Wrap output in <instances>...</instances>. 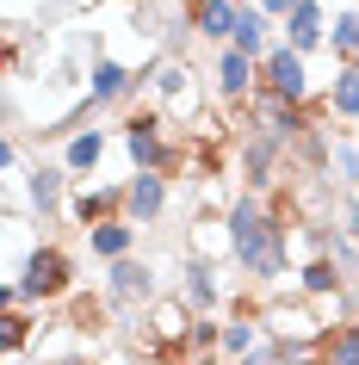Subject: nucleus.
Here are the masks:
<instances>
[{"label":"nucleus","mask_w":359,"mask_h":365,"mask_svg":"<svg viewBox=\"0 0 359 365\" xmlns=\"http://www.w3.org/2000/svg\"><path fill=\"white\" fill-rule=\"evenodd\" d=\"M223 223H229L236 267L254 279V291L279 297L285 272H291V230H285V223H273V211H266V192H242V198H229Z\"/></svg>","instance_id":"f257e3e1"},{"label":"nucleus","mask_w":359,"mask_h":365,"mask_svg":"<svg viewBox=\"0 0 359 365\" xmlns=\"http://www.w3.org/2000/svg\"><path fill=\"white\" fill-rule=\"evenodd\" d=\"M6 309H25V304H69L75 297V254L62 242H38V248L19 260V272L0 285Z\"/></svg>","instance_id":"f03ea898"},{"label":"nucleus","mask_w":359,"mask_h":365,"mask_svg":"<svg viewBox=\"0 0 359 365\" xmlns=\"http://www.w3.org/2000/svg\"><path fill=\"white\" fill-rule=\"evenodd\" d=\"M143 106L161 112L168 124L192 130L198 118H205V93H198V75H192L186 56H161L155 68H143Z\"/></svg>","instance_id":"7ed1b4c3"},{"label":"nucleus","mask_w":359,"mask_h":365,"mask_svg":"<svg viewBox=\"0 0 359 365\" xmlns=\"http://www.w3.org/2000/svg\"><path fill=\"white\" fill-rule=\"evenodd\" d=\"M106 304L118 309V316H143V309L155 304V267L149 260H118L112 272H106Z\"/></svg>","instance_id":"20e7f679"},{"label":"nucleus","mask_w":359,"mask_h":365,"mask_svg":"<svg viewBox=\"0 0 359 365\" xmlns=\"http://www.w3.org/2000/svg\"><path fill=\"white\" fill-rule=\"evenodd\" d=\"M87 93H93V112L99 106H131V99H143V68H124L118 56H93L87 62Z\"/></svg>","instance_id":"39448f33"},{"label":"nucleus","mask_w":359,"mask_h":365,"mask_svg":"<svg viewBox=\"0 0 359 365\" xmlns=\"http://www.w3.org/2000/svg\"><path fill=\"white\" fill-rule=\"evenodd\" d=\"M261 87L291 99V106H310V68H303V56L291 43H273V56L261 62Z\"/></svg>","instance_id":"423d86ee"},{"label":"nucleus","mask_w":359,"mask_h":365,"mask_svg":"<svg viewBox=\"0 0 359 365\" xmlns=\"http://www.w3.org/2000/svg\"><path fill=\"white\" fill-rule=\"evenodd\" d=\"M254 93H261V62L242 56L236 43H229V50H217V99H223L229 112H242Z\"/></svg>","instance_id":"0eeeda50"},{"label":"nucleus","mask_w":359,"mask_h":365,"mask_svg":"<svg viewBox=\"0 0 359 365\" xmlns=\"http://www.w3.org/2000/svg\"><path fill=\"white\" fill-rule=\"evenodd\" d=\"M236 19H242V0H198V6H186L192 43H217V50H229V43H236Z\"/></svg>","instance_id":"6e6552de"},{"label":"nucleus","mask_w":359,"mask_h":365,"mask_svg":"<svg viewBox=\"0 0 359 365\" xmlns=\"http://www.w3.org/2000/svg\"><path fill=\"white\" fill-rule=\"evenodd\" d=\"M25 198H31V211L50 223V217L69 211V168L62 161H38V168L25 173Z\"/></svg>","instance_id":"1a4fd4ad"},{"label":"nucleus","mask_w":359,"mask_h":365,"mask_svg":"<svg viewBox=\"0 0 359 365\" xmlns=\"http://www.w3.org/2000/svg\"><path fill=\"white\" fill-rule=\"evenodd\" d=\"M69 217H75V230H99V223H118L124 217V186H81L69 192Z\"/></svg>","instance_id":"9d476101"},{"label":"nucleus","mask_w":359,"mask_h":365,"mask_svg":"<svg viewBox=\"0 0 359 365\" xmlns=\"http://www.w3.org/2000/svg\"><path fill=\"white\" fill-rule=\"evenodd\" d=\"M124 217H131L136 230H149L168 217V180L161 173H131L124 180Z\"/></svg>","instance_id":"9b49d317"},{"label":"nucleus","mask_w":359,"mask_h":365,"mask_svg":"<svg viewBox=\"0 0 359 365\" xmlns=\"http://www.w3.org/2000/svg\"><path fill=\"white\" fill-rule=\"evenodd\" d=\"M173 297H180L198 322H205L211 309H217V297H223V291H217V267H211V260H198V254H186V279H180V291H173Z\"/></svg>","instance_id":"f8f14e48"},{"label":"nucleus","mask_w":359,"mask_h":365,"mask_svg":"<svg viewBox=\"0 0 359 365\" xmlns=\"http://www.w3.org/2000/svg\"><path fill=\"white\" fill-rule=\"evenodd\" d=\"M328 19H335V13H328V6H322V0H303L298 13H291V19H285V43H291V50H298V56H310V50H316V43H328Z\"/></svg>","instance_id":"ddd939ff"},{"label":"nucleus","mask_w":359,"mask_h":365,"mask_svg":"<svg viewBox=\"0 0 359 365\" xmlns=\"http://www.w3.org/2000/svg\"><path fill=\"white\" fill-rule=\"evenodd\" d=\"M81 242H87V254H93V260L118 267V260H131V254H136V223H131V217H118V223H99V230H87Z\"/></svg>","instance_id":"4468645a"},{"label":"nucleus","mask_w":359,"mask_h":365,"mask_svg":"<svg viewBox=\"0 0 359 365\" xmlns=\"http://www.w3.org/2000/svg\"><path fill=\"white\" fill-rule=\"evenodd\" d=\"M347 285H353V279H347V272H340L328 254H322V260H303V267H298V297H310V304H328V297H340Z\"/></svg>","instance_id":"2eb2a0df"},{"label":"nucleus","mask_w":359,"mask_h":365,"mask_svg":"<svg viewBox=\"0 0 359 365\" xmlns=\"http://www.w3.org/2000/svg\"><path fill=\"white\" fill-rule=\"evenodd\" d=\"M106 149H112V130H99V124H87V130H69L62 168H69V173H93L99 161H106Z\"/></svg>","instance_id":"dca6fc26"},{"label":"nucleus","mask_w":359,"mask_h":365,"mask_svg":"<svg viewBox=\"0 0 359 365\" xmlns=\"http://www.w3.org/2000/svg\"><path fill=\"white\" fill-rule=\"evenodd\" d=\"M266 31H273V19H266L254 0H242V19H236V50H242V56H254V62H266V56H273Z\"/></svg>","instance_id":"f3484780"},{"label":"nucleus","mask_w":359,"mask_h":365,"mask_svg":"<svg viewBox=\"0 0 359 365\" xmlns=\"http://www.w3.org/2000/svg\"><path fill=\"white\" fill-rule=\"evenodd\" d=\"M328 50L340 56V68H359V6H340L328 19Z\"/></svg>","instance_id":"a211bd4d"},{"label":"nucleus","mask_w":359,"mask_h":365,"mask_svg":"<svg viewBox=\"0 0 359 365\" xmlns=\"http://www.w3.org/2000/svg\"><path fill=\"white\" fill-rule=\"evenodd\" d=\"M328 118H335V124H353L359 130V68H340L335 75V87H328Z\"/></svg>","instance_id":"6ab92c4d"},{"label":"nucleus","mask_w":359,"mask_h":365,"mask_svg":"<svg viewBox=\"0 0 359 365\" xmlns=\"http://www.w3.org/2000/svg\"><path fill=\"white\" fill-rule=\"evenodd\" d=\"M261 341H266V334H261V322H248V316H229V322H223V359H236V365H242Z\"/></svg>","instance_id":"aec40b11"},{"label":"nucleus","mask_w":359,"mask_h":365,"mask_svg":"<svg viewBox=\"0 0 359 365\" xmlns=\"http://www.w3.org/2000/svg\"><path fill=\"white\" fill-rule=\"evenodd\" d=\"M328 173H335L340 192H359V143L335 136V155H328Z\"/></svg>","instance_id":"412c9836"},{"label":"nucleus","mask_w":359,"mask_h":365,"mask_svg":"<svg viewBox=\"0 0 359 365\" xmlns=\"http://www.w3.org/2000/svg\"><path fill=\"white\" fill-rule=\"evenodd\" d=\"M322 359L328 365H359V322L353 328H328L322 334Z\"/></svg>","instance_id":"4be33fe9"},{"label":"nucleus","mask_w":359,"mask_h":365,"mask_svg":"<svg viewBox=\"0 0 359 365\" xmlns=\"http://www.w3.org/2000/svg\"><path fill=\"white\" fill-rule=\"evenodd\" d=\"M0 341H6V359H19L25 346L38 341V334H31V316H25V309H6V322H0Z\"/></svg>","instance_id":"5701e85b"},{"label":"nucleus","mask_w":359,"mask_h":365,"mask_svg":"<svg viewBox=\"0 0 359 365\" xmlns=\"http://www.w3.org/2000/svg\"><path fill=\"white\" fill-rule=\"evenodd\" d=\"M254 6H261L266 19H291V13H298L303 0H254Z\"/></svg>","instance_id":"b1692460"},{"label":"nucleus","mask_w":359,"mask_h":365,"mask_svg":"<svg viewBox=\"0 0 359 365\" xmlns=\"http://www.w3.org/2000/svg\"><path fill=\"white\" fill-rule=\"evenodd\" d=\"M0 173H19V136L0 143Z\"/></svg>","instance_id":"393cba45"},{"label":"nucleus","mask_w":359,"mask_h":365,"mask_svg":"<svg viewBox=\"0 0 359 365\" xmlns=\"http://www.w3.org/2000/svg\"><path fill=\"white\" fill-rule=\"evenodd\" d=\"M291 365H328V359H322V353H303V359H291Z\"/></svg>","instance_id":"a878e982"},{"label":"nucleus","mask_w":359,"mask_h":365,"mask_svg":"<svg viewBox=\"0 0 359 365\" xmlns=\"http://www.w3.org/2000/svg\"><path fill=\"white\" fill-rule=\"evenodd\" d=\"M173 6H180V13H186V6H198V0H173Z\"/></svg>","instance_id":"bb28decb"},{"label":"nucleus","mask_w":359,"mask_h":365,"mask_svg":"<svg viewBox=\"0 0 359 365\" xmlns=\"http://www.w3.org/2000/svg\"><path fill=\"white\" fill-rule=\"evenodd\" d=\"M124 6H143V0H124Z\"/></svg>","instance_id":"cd10ccee"},{"label":"nucleus","mask_w":359,"mask_h":365,"mask_svg":"<svg viewBox=\"0 0 359 365\" xmlns=\"http://www.w3.org/2000/svg\"><path fill=\"white\" fill-rule=\"evenodd\" d=\"M353 136H359V130H353Z\"/></svg>","instance_id":"c85d7f7f"}]
</instances>
